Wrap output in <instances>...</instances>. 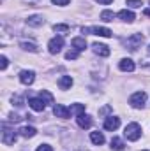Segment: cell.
Listing matches in <instances>:
<instances>
[{"instance_id": "obj_1", "label": "cell", "mask_w": 150, "mask_h": 151, "mask_svg": "<svg viewBox=\"0 0 150 151\" xmlns=\"http://www.w3.org/2000/svg\"><path fill=\"white\" fill-rule=\"evenodd\" d=\"M124 135L129 139V141H138L141 137V127L138 123H129L124 130Z\"/></svg>"}, {"instance_id": "obj_2", "label": "cell", "mask_w": 150, "mask_h": 151, "mask_svg": "<svg viewBox=\"0 0 150 151\" xmlns=\"http://www.w3.org/2000/svg\"><path fill=\"white\" fill-rule=\"evenodd\" d=\"M83 34H92V35H99V37H111L113 32L110 28H104V27H90V28H81Z\"/></svg>"}, {"instance_id": "obj_3", "label": "cell", "mask_w": 150, "mask_h": 151, "mask_svg": "<svg viewBox=\"0 0 150 151\" xmlns=\"http://www.w3.org/2000/svg\"><path fill=\"white\" fill-rule=\"evenodd\" d=\"M145 100H147V93H145V91H136V93H133V95H131L129 104H131L133 107L140 109V107H143V106H145Z\"/></svg>"}, {"instance_id": "obj_4", "label": "cell", "mask_w": 150, "mask_h": 151, "mask_svg": "<svg viewBox=\"0 0 150 151\" xmlns=\"http://www.w3.org/2000/svg\"><path fill=\"white\" fill-rule=\"evenodd\" d=\"M141 44H143V35L141 34H133L125 42L129 51H138V47H141Z\"/></svg>"}, {"instance_id": "obj_5", "label": "cell", "mask_w": 150, "mask_h": 151, "mask_svg": "<svg viewBox=\"0 0 150 151\" xmlns=\"http://www.w3.org/2000/svg\"><path fill=\"white\" fill-rule=\"evenodd\" d=\"M62 47H64V37H62V35H58V37L51 39V40L48 42V51H50L51 55H57V53H60V51H62Z\"/></svg>"}, {"instance_id": "obj_6", "label": "cell", "mask_w": 150, "mask_h": 151, "mask_svg": "<svg viewBox=\"0 0 150 151\" xmlns=\"http://www.w3.org/2000/svg\"><path fill=\"white\" fill-rule=\"evenodd\" d=\"M20 81L23 83V84H32L34 81H36V72L34 70H21L20 72Z\"/></svg>"}, {"instance_id": "obj_7", "label": "cell", "mask_w": 150, "mask_h": 151, "mask_svg": "<svg viewBox=\"0 0 150 151\" xmlns=\"http://www.w3.org/2000/svg\"><path fill=\"white\" fill-rule=\"evenodd\" d=\"M28 106L34 109V111H37V113H42L44 109H46V104H44V100L39 97V99H28Z\"/></svg>"}, {"instance_id": "obj_8", "label": "cell", "mask_w": 150, "mask_h": 151, "mask_svg": "<svg viewBox=\"0 0 150 151\" xmlns=\"http://www.w3.org/2000/svg\"><path fill=\"white\" fill-rule=\"evenodd\" d=\"M16 139H18V135H16L14 130H4V135H2V142H4V144L11 146V144L16 142Z\"/></svg>"}, {"instance_id": "obj_9", "label": "cell", "mask_w": 150, "mask_h": 151, "mask_svg": "<svg viewBox=\"0 0 150 151\" xmlns=\"http://www.w3.org/2000/svg\"><path fill=\"white\" fill-rule=\"evenodd\" d=\"M118 127H120V118H117V116L106 118V121H104V128H106V130L113 132V130H117Z\"/></svg>"}, {"instance_id": "obj_10", "label": "cell", "mask_w": 150, "mask_h": 151, "mask_svg": "<svg viewBox=\"0 0 150 151\" xmlns=\"http://www.w3.org/2000/svg\"><path fill=\"white\" fill-rule=\"evenodd\" d=\"M118 69L124 70V72H133V70L136 69V65H134V62H133L131 58H124V60H120Z\"/></svg>"}, {"instance_id": "obj_11", "label": "cell", "mask_w": 150, "mask_h": 151, "mask_svg": "<svg viewBox=\"0 0 150 151\" xmlns=\"http://www.w3.org/2000/svg\"><path fill=\"white\" fill-rule=\"evenodd\" d=\"M53 113H55V116L57 118H69L71 116V109H67V107H64L62 104H57L55 107H53Z\"/></svg>"}, {"instance_id": "obj_12", "label": "cell", "mask_w": 150, "mask_h": 151, "mask_svg": "<svg viewBox=\"0 0 150 151\" xmlns=\"http://www.w3.org/2000/svg\"><path fill=\"white\" fill-rule=\"evenodd\" d=\"M92 47H94V53H95V55H99V56H110V47H108V46L95 42Z\"/></svg>"}, {"instance_id": "obj_13", "label": "cell", "mask_w": 150, "mask_h": 151, "mask_svg": "<svg viewBox=\"0 0 150 151\" xmlns=\"http://www.w3.org/2000/svg\"><path fill=\"white\" fill-rule=\"evenodd\" d=\"M76 121H78V125L81 127V128H90L92 127V118L90 116H87V114H79L78 118H76Z\"/></svg>"}, {"instance_id": "obj_14", "label": "cell", "mask_w": 150, "mask_h": 151, "mask_svg": "<svg viewBox=\"0 0 150 151\" xmlns=\"http://www.w3.org/2000/svg\"><path fill=\"white\" fill-rule=\"evenodd\" d=\"M71 46L74 47L76 51H85L87 49V40L83 37H74L71 40Z\"/></svg>"}, {"instance_id": "obj_15", "label": "cell", "mask_w": 150, "mask_h": 151, "mask_svg": "<svg viewBox=\"0 0 150 151\" xmlns=\"http://www.w3.org/2000/svg\"><path fill=\"white\" fill-rule=\"evenodd\" d=\"M118 18H120L122 21L133 23V21H134V12H133V11H127V9H124V11H120V12H118Z\"/></svg>"}, {"instance_id": "obj_16", "label": "cell", "mask_w": 150, "mask_h": 151, "mask_svg": "<svg viewBox=\"0 0 150 151\" xmlns=\"http://www.w3.org/2000/svg\"><path fill=\"white\" fill-rule=\"evenodd\" d=\"M58 86H60L62 90H69V88L73 86V77H71V76H62V77L58 79Z\"/></svg>"}, {"instance_id": "obj_17", "label": "cell", "mask_w": 150, "mask_h": 151, "mask_svg": "<svg viewBox=\"0 0 150 151\" xmlns=\"http://www.w3.org/2000/svg\"><path fill=\"white\" fill-rule=\"evenodd\" d=\"M36 134H37V130H36L34 127H21V128H20V135H21V137H25V139L34 137Z\"/></svg>"}, {"instance_id": "obj_18", "label": "cell", "mask_w": 150, "mask_h": 151, "mask_svg": "<svg viewBox=\"0 0 150 151\" xmlns=\"http://www.w3.org/2000/svg\"><path fill=\"white\" fill-rule=\"evenodd\" d=\"M44 23V19H42V16H39V14H34V16H30L28 19H27V25L28 27H41Z\"/></svg>"}, {"instance_id": "obj_19", "label": "cell", "mask_w": 150, "mask_h": 151, "mask_svg": "<svg viewBox=\"0 0 150 151\" xmlns=\"http://www.w3.org/2000/svg\"><path fill=\"white\" fill-rule=\"evenodd\" d=\"M90 141H92L95 146H101V144H104V135H103L101 132H92V134H90Z\"/></svg>"}, {"instance_id": "obj_20", "label": "cell", "mask_w": 150, "mask_h": 151, "mask_svg": "<svg viewBox=\"0 0 150 151\" xmlns=\"http://www.w3.org/2000/svg\"><path fill=\"white\" fill-rule=\"evenodd\" d=\"M124 148H125L124 141H122V139H118V137H113V139H111V150H115V151H122Z\"/></svg>"}, {"instance_id": "obj_21", "label": "cell", "mask_w": 150, "mask_h": 151, "mask_svg": "<svg viewBox=\"0 0 150 151\" xmlns=\"http://www.w3.org/2000/svg\"><path fill=\"white\" fill-rule=\"evenodd\" d=\"M39 97L44 100V104L48 106V104H53V95L48 91V90H41V93H39Z\"/></svg>"}, {"instance_id": "obj_22", "label": "cell", "mask_w": 150, "mask_h": 151, "mask_svg": "<svg viewBox=\"0 0 150 151\" xmlns=\"http://www.w3.org/2000/svg\"><path fill=\"white\" fill-rule=\"evenodd\" d=\"M20 46H21L25 51H30V53H37V51H39V47L34 44V42H21Z\"/></svg>"}, {"instance_id": "obj_23", "label": "cell", "mask_w": 150, "mask_h": 151, "mask_svg": "<svg viewBox=\"0 0 150 151\" xmlns=\"http://www.w3.org/2000/svg\"><path fill=\"white\" fill-rule=\"evenodd\" d=\"M85 113V106L83 104H74V106H71V114H76V116H79V114Z\"/></svg>"}, {"instance_id": "obj_24", "label": "cell", "mask_w": 150, "mask_h": 151, "mask_svg": "<svg viewBox=\"0 0 150 151\" xmlns=\"http://www.w3.org/2000/svg\"><path fill=\"white\" fill-rule=\"evenodd\" d=\"M53 30L58 32V34H66V32L71 30V27L69 25H53Z\"/></svg>"}, {"instance_id": "obj_25", "label": "cell", "mask_w": 150, "mask_h": 151, "mask_svg": "<svg viewBox=\"0 0 150 151\" xmlns=\"http://www.w3.org/2000/svg\"><path fill=\"white\" fill-rule=\"evenodd\" d=\"M113 18H115V14H113L111 11H103L101 12V19L103 21H113Z\"/></svg>"}, {"instance_id": "obj_26", "label": "cell", "mask_w": 150, "mask_h": 151, "mask_svg": "<svg viewBox=\"0 0 150 151\" xmlns=\"http://www.w3.org/2000/svg\"><path fill=\"white\" fill-rule=\"evenodd\" d=\"M78 55H79V51L71 49V51H67V53H66V58H67V60H76V58H78Z\"/></svg>"}, {"instance_id": "obj_27", "label": "cell", "mask_w": 150, "mask_h": 151, "mask_svg": "<svg viewBox=\"0 0 150 151\" xmlns=\"http://www.w3.org/2000/svg\"><path fill=\"white\" fill-rule=\"evenodd\" d=\"M12 106H16V107H21V106H23V97H20V95L12 97Z\"/></svg>"}, {"instance_id": "obj_28", "label": "cell", "mask_w": 150, "mask_h": 151, "mask_svg": "<svg viewBox=\"0 0 150 151\" xmlns=\"http://www.w3.org/2000/svg\"><path fill=\"white\" fill-rule=\"evenodd\" d=\"M127 5L136 9V7H141V5H143V2H141V0H127Z\"/></svg>"}, {"instance_id": "obj_29", "label": "cell", "mask_w": 150, "mask_h": 151, "mask_svg": "<svg viewBox=\"0 0 150 151\" xmlns=\"http://www.w3.org/2000/svg\"><path fill=\"white\" fill-rule=\"evenodd\" d=\"M7 63H9V62H7V58H5V56H0V69H2V70H5V69H7Z\"/></svg>"}, {"instance_id": "obj_30", "label": "cell", "mask_w": 150, "mask_h": 151, "mask_svg": "<svg viewBox=\"0 0 150 151\" xmlns=\"http://www.w3.org/2000/svg\"><path fill=\"white\" fill-rule=\"evenodd\" d=\"M36 151H53V148H51V146H48V144H41Z\"/></svg>"}, {"instance_id": "obj_31", "label": "cell", "mask_w": 150, "mask_h": 151, "mask_svg": "<svg viewBox=\"0 0 150 151\" xmlns=\"http://www.w3.org/2000/svg\"><path fill=\"white\" fill-rule=\"evenodd\" d=\"M51 2H53L55 5H67L71 0H51Z\"/></svg>"}, {"instance_id": "obj_32", "label": "cell", "mask_w": 150, "mask_h": 151, "mask_svg": "<svg viewBox=\"0 0 150 151\" xmlns=\"http://www.w3.org/2000/svg\"><path fill=\"white\" fill-rule=\"evenodd\" d=\"M110 111H111V107H110V106H106L103 111H99V114H106V113H110Z\"/></svg>"}, {"instance_id": "obj_33", "label": "cell", "mask_w": 150, "mask_h": 151, "mask_svg": "<svg viewBox=\"0 0 150 151\" xmlns=\"http://www.w3.org/2000/svg\"><path fill=\"white\" fill-rule=\"evenodd\" d=\"M99 4H104V5H108V4H111L113 0H97Z\"/></svg>"}, {"instance_id": "obj_34", "label": "cell", "mask_w": 150, "mask_h": 151, "mask_svg": "<svg viewBox=\"0 0 150 151\" xmlns=\"http://www.w3.org/2000/svg\"><path fill=\"white\" fill-rule=\"evenodd\" d=\"M145 14H147V16H150V9H145Z\"/></svg>"}, {"instance_id": "obj_35", "label": "cell", "mask_w": 150, "mask_h": 151, "mask_svg": "<svg viewBox=\"0 0 150 151\" xmlns=\"http://www.w3.org/2000/svg\"><path fill=\"white\" fill-rule=\"evenodd\" d=\"M149 53H150V46H149Z\"/></svg>"}]
</instances>
